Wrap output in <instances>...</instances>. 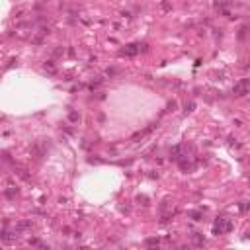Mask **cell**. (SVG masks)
Instances as JSON below:
<instances>
[{"instance_id": "obj_1", "label": "cell", "mask_w": 250, "mask_h": 250, "mask_svg": "<svg viewBox=\"0 0 250 250\" xmlns=\"http://www.w3.org/2000/svg\"><path fill=\"white\" fill-rule=\"evenodd\" d=\"M233 229V223L231 221H227V219H219L217 223H215V227H213V233L215 235H221V233H229Z\"/></svg>"}, {"instance_id": "obj_2", "label": "cell", "mask_w": 250, "mask_h": 250, "mask_svg": "<svg viewBox=\"0 0 250 250\" xmlns=\"http://www.w3.org/2000/svg\"><path fill=\"white\" fill-rule=\"evenodd\" d=\"M246 92H248V78H242L235 84V96H244Z\"/></svg>"}, {"instance_id": "obj_3", "label": "cell", "mask_w": 250, "mask_h": 250, "mask_svg": "<svg viewBox=\"0 0 250 250\" xmlns=\"http://www.w3.org/2000/svg\"><path fill=\"white\" fill-rule=\"evenodd\" d=\"M137 51H141V47H139V45H127V49H125V55H135Z\"/></svg>"}, {"instance_id": "obj_4", "label": "cell", "mask_w": 250, "mask_h": 250, "mask_svg": "<svg viewBox=\"0 0 250 250\" xmlns=\"http://www.w3.org/2000/svg\"><path fill=\"white\" fill-rule=\"evenodd\" d=\"M194 242H195L198 246H201V244H203V236H201V235H194Z\"/></svg>"}, {"instance_id": "obj_5", "label": "cell", "mask_w": 250, "mask_h": 250, "mask_svg": "<svg viewBox=\"0 0 250 250\" xmlns=\"http://www.w3.org/2000/svg\"><path fill=\"white\" fill-rule=\"evenodd\" d=\"M45 71H49V72H55V65H53L51 61H49V63H45Z\"/></svg>"}, {"instance_id": "obj_6", "label": "cell", "mask_w": 250, "mask_h": 250, "mask_svg": "<svg viewBox=\"0 0 250 250\" xmlns=\"http://www.w3.org/2000/svg\"><path fill=\"white\" fill-rule=\"evenodd\" d=\"M28 227H31V221H22L18 225V229H28Z\"/></svg>"}, {"instance_id": "obj_7", "label": "cell", "mask_w": 250, "mask_h": 250, "mask_svg": "<svg viewBox=\"0 0 250 250\" xmlns=\"http://www.w3.org/2000/svg\"><path fill=\"white\" fill-rule=\"evenodd\" d=\"M158 242H160L158 238H147V244L149 246H155V244H158Z\"/></svg>"}, {"instance_id": "obj_8", "label": "cell", "mask_w": 250, "mask_h": 250, "mask_svg": "<svg viewBox=\"0 0 250 250\" xmlns=\"http://www.w3.org/2000/svg\"><path fill=\"white\" fill-rule=\"evenodd\" d=\"M192 217H194V219H195V221H199V217H201V213H198V211H194V213H192Z\"/></svg>"}]
</instances>
